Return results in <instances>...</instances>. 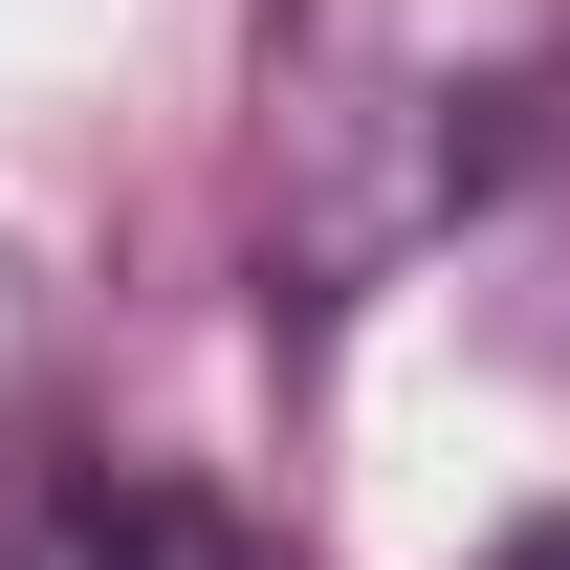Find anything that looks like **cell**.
Masks as SVG:
<instances>
[{
  "mask_svg": "<svg viewBox=\"0 0 570 570\" xmlns=\"http://www.w3.org/2000/svg\"><path fill=\"white\" fill-rule=\"evenodd\" d=\"M570 110V0H264L242 67V242L264 307H373L527 176Z\"/></svg>",
  "mask_w": 570,
  "mask_h": 570,
  "instance_id": "cell-1",
  "label": "cell"
},
{
  "mask_svg": "<svg viewBox=\"0 0 570 570\" xmlns=\"http://www.w3.org/2000/svg\"><path fill=\"white\" fill-rule=\"evenodd\" d=\"M0 570H285V549L219 483H176V461H22Z\"/></svg>",
  "mask_w": 570,
  "mask_h": 570,
  "instance_id": "cell-2",
  "label": "cell"
},
{
  "mask_svg": "<svg viewBox=\"0 0 570 570\" xmlns=\"http://www.w3.org/2000/svg\"><path fill=\"white\" fill-rule=\"evenodd\" d=\"M483 570H570V527H504V549H483Z\"/></svg>",
  "mask_w": 570,
  "mask_h": 570,
  "instance_id": "cell-3",
  "label": "cell"
}]
</instances>
